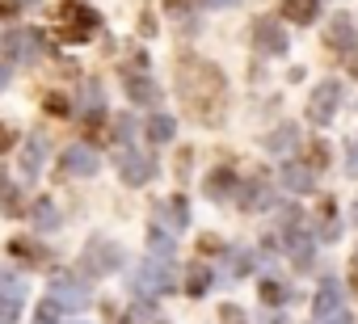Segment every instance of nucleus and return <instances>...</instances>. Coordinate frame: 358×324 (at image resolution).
I'll list each match as a JSON object with an SVG mask.
<instances>
[{
    "label": "nucleus",
    "mask_w": 358,
    "mask_h": 324,
    "mask_svg": "<svg viewBox=\"0 0 358 324\" xmlns=\"http://www.w3.org/2000/svg\"><path fill=\"white\" fill-rule=\"evenodd\" d=\"M13 147V131L9 126H0V152H9Z\"/></svg>",
    "instance_id": "38"
},
{
    "label": "nucleus",
    "mask_w": 358,
    "mask_h": 324,
    "mask_svg": "<svg viewBox=\"0 0 358 324\" xmlns=\"http://www.w3.org/2000/svg\"><path fill=\"white\" fill-rule=\"evenodd\" d=\"M345 169L358 173V139H354V147H350V156H345Z\"/></svg>",
    "instance_id": "37"
},
{
    "label": "nucleus",
    "mask_w": 358,
    "mask_h": 324,
    "mask_svg": "<svg viewBox=\"0 0 358 324\" xmlns=\"http://www.w3.org/2000/svg\"><path fill=\"white\" fill-rule=\"evenodd\" d=\"M320 324H350V311H333V316H324Z\"/></svg>",
    "instance_id": "39"
},
{
    "label": "nucleus",
    "mask_w": 358,
    "mask_h": 324,
    "mask_svg": "<svg viewBox=\"0 0 358 324\" xmlns=\"http://www.w3.org/2000/svg\"><path fill=\"white\" fill-rule=\"evenodd\" d=\"M287 249H291L295 265H312V240H308L299 228H287Z\"/></svg>",
    "instance_id": "17"
},
{
    "label": "nucleus",
    "mask_w": 358,
    "mask_h": 324,
    "mask_svg": "<svg viewBox=\"0 0 358 324\" xmlns=\"http://www.w3.org/2000/svg\"><path fill=\"white\" fill-rule=\"evenodd\" d=\"M207 194H211V198H228V194H236V177H232L228 169H215V173L207 177Z\"/></svg>",
    "instance_id": "18"
},
{
    "label": "nucleus",
    "mask_w": 358,
    "mask_h": 324,
    "mask_svg": "<svg viewBox=\"0 0 358 324\" xmlns=\"http://www.w3.org/2000/svg\"><path fill=\"white\" fill-rule=\"evenodd\" d=\"M85 105H93V110L101 105V89H97L93 80H89V89H85Z\"/></svg>",
    "instance_id": "34"
},
{
    "label": "nucleus",
    "mask_w": 358,
    "mask_h": 324,
    "mask_svg": "<svg viewBox=\"0 0 358 324\" xmlns=\"http://www.w3.org/2000/svg\"><path fill=\"white\" fill-rule=\"evenodd\" d=\"M118 135H122V139H131V135H135V122H131V118H122V122H118Z\"/></svg>",
    "instance_id": "40"
},
{
    "label": "nucleus",
    "mask_w": 358,
    "mask_h": 324,
    "mask_svg": "<svg viewBox=\"0 0 358 324\" xmlns=\"http://www.w3.org/2000/svg\"><path fill=\"white\" fill-rule=\"evenodd\" d=\"M9 253H13L17 261H26V265H47V249H38V244H30V240H13Z\"/></svg>",
    "instance_id": "19"
},
{
    "label": "nucleus",
    "mask_w": 358,
    "mask_h": 324,
    "mask_svg": "<svg viewBox=\"0 0 358 324\" xmlns=\"http://www.w3.org/2000/svg\"><path fill=\"white\" fill-rule=\"evenodd\" d=\"M127 324H164V316L156 311V307H148V303H139L135 311H131V320Z\"/></svg>",
    "instance_id": "28"
},
{
    "label": "nucleus",
    "mask_w": 358,
    "mask_h": 324,
    "mask_svg": "<svg viewBox=\"0 0 358 324\" xmlns=\"http://www.w3.org/2000/svg\"><path fill=\"white\" fill-rule=\"evenodd\" d=\"M64 169H68V173H76V177L97 173V152H93L89 143H72V147L64 152Z\"/></svg>",
    "instance_id": "11"
},
{
    "label": "nucleus",
    "mask_w": 358,
    "mask_h": 324,
    "mask_svg": "<svg viewBox=\"0 0 358 324\" xmlns=\"http://www.w3.org/2000/svg\"><path fill=\"white\" fill-rule=\"evenodd\" d=\"M354 43H358L354 22H350L345 13L329 17V26H324V47H329V51H337V55H350V51H354Z\"/></svg>",
    "instance_id": "7"
},
{
    "label": "nucleus",
    "mask_w": 358,
    "mask_h": 324,
    "mask_svg": "<svg viewBox=\"0 0 358 324\" xmlns=\"http://www.w3.org/2000/svg\"><path fill=\"white\" fill-rule=\"evenodd\" d=\"M333 311H341V286H337V282H324V286L316 290V316L324 320V316H333Z\"/></svg>",
    "instance_id": "16"
},
{
    "label": "nucleus",
    "mask_w": 358,
    "mask_h": 324,
    "mask_svg": "<svg viewBox=\"0 0 358 324\" xmlns=\"http://www.w3.org/2000/svg\"><path fill=\"white\" fill-rule=\"evenodd\" d=\"M97 30V13L89 9V5H76V0H68V5L59 9V38L64 43H85L89 34Z\"/></svg>",
    "instance_id": "2"
},
{
    "label": "nucleus",
    "mask_w": 358,
    "mask_h": 324,
    "mask_svg": "<svg viewBox=\"0 0 358 324\" xmlns=\"http://www.w3.org/2000/svg\"><path fill=\"white\" fill-rule=\"evenodd\" d=\"M118 173L127 186H148V177L156 173V160L148 152H135V147H122L118 152Z\"/></svg>",
    "instance_id": "5"
},
{
    "label": "nucleus",
    "mask_w": 358,
    "mask_h": 324,
    "mask_svg": "<svg viewBox=\"0 0 358 324\" xmlns=\"http://www.w3.org/2000/svg\"><path fill=\"white\" fill-rule=\"evenodd\" d=\"M43 160H47V143H43V135H30L26 147H22V173H26V177H38Z\"/></svg>",
    "instance_id": "12"
},
{
    "label": "nucleus",
    "mask_w": 358,
    "mask_h": 324,
    "mask_svg": "<svg viewBox=\"0 0 358 324\" xmlns=\"http://www.w3.org/2000/svg\"><path fill=\"white\" fill-rule=\"evenodd\" d=\"M152 257H156V261H169V257H173V236L160 232V228H152Z\"/></svg>",
    "instance_id": "25"
},
{
    "label": "nucleus",
    "mask_w": 358,
    "mask_h": 324,
    "mask_svg": "<svg viewBox=\"0 0 358 324\" xmlns=\"http://www.w3.org/2000/svg\"><path fill=\"white\" fill-rule=\"evenodd\" d=\"M295 143H299V131H295V126H278V131L270 135V147H274V152H287V147H295Z\"/></svg>",
    "instance_id": "26"
},
{
    "label": "nucleus",
    "mask_w": 358,
    "mask_h": 324,
    "mask_svg": "<svg viewBox=\"0 0 358 324\" xmlns=\"http://www.w3.org/2000/svg\"><path fill=\"white\" fill-rule=\"evenodd\" d=\"M220 320H224V324H245V311H241V307H232V303H228V307H224V311H220Z\"/></svg>",
    "instance_id": "33"
},
{
    "label": "nucleus",
    "mask_w": 358,
    "mask_h": 324,
    "mask_svg": "<svg viewBox=\"0 0 358 324\" xmlns=\"http://www.w3.org/2000/svg\"><path fill=\"white\" fill-rule=\"evenodd\" d=\"M127 93H131L135 101H143V105L156 101V84H152L148 76H131V80H127Z\"/></svg>",
    "instance_id": "21"
},
{
    "label": "nucleus",
    "mask_w": 358,
    "mask_h": 324,
    "mask_svg": "<svg viewBox=\"0 0 358 324\" xmlns=\"http://www.w3.org/2000/svg\"><path fill=\"white\" fill-rule=\"evenodd\" d=\"M337 101H341V84H337V80H324V84L312 93V101H308V118H312V122H329V118L337 114Z\"/></svg>",
    "instance_id": "9"
},
{
    "label": "nucleus",
    "mask_w": 358,
    "mask_h": 324,
    "mask_svg": "<svg viewBox=\"0 0 358 324\" xmlns=\"http://www.w3.org/2000/svg\"><path fill=\"white\" fill-rule=\"evenodd\" d=\"M211 286V270L207 265H190V274H186V290L190 295H203Z\"/></svg>",
    "instance_id": "24"
},
{
    "label": "nucleus",
    "mask_w": 358,
    "mask_h": 324,
    "mask_svg": "<svg viewBox=\"0 0 358 324\" xmlns=\"http://www.w3.org/2000/svg\"><path fill=\"white\" fill-rule=\"evenodd\" d=\"M156 219H160V232H177V228L186 223V202H182V198L160 202V207H156Z\"/></svg>",
    "instance_id": "14"
},
{
    "label": "nucleus",
    "mask_w": 358,
    "mask_h": 324,
    "mask_svg": "<svg viewBox=\"0 0 358 324\" xmlns=\"http://www.w3.org/2000/svg\"><path fill=\"white\" fill-rule=\"evenodd\" d=\"M354 223H358V202H354Z\"/></svg>",
    "instance_id": "44"
},
{
    "label": "nucleus",
    "mask_w": 358,
    "mask_h": 324,
    "mask_svg": "<svg viewBox=\"0 0 358 324\" xmlns=\"http://www.w3.org/2000/svg\"><path fill=\"white\" fill-rule=\"evenodd\" d=\"M59 316H64V307H59L55 299H43V303H38V320H34V324H55Z\"/></svg>",
    "instance_id": "29"
},
{
    "label": "nucleus",
    "mask_w": 358,
    "mask_h": 324,
    "mask_svg": "<svg viewBox=\"0 0 358 324\" xmlns=\"http://www.w3.org/2000/svg\"><path fill=\"white\" fill-rule=\"evenodd\" d=\"M287 295H291V290H287L282 282H262V299H266V303H282Z\"/></svg>",
    "instance_id": "31"
},
{
    "label": "nucleus",
    "mask_w": 358,
    "mask_h": 324,
    "mask_svg": "<svg viewBox=\"0 0 358 324\" xmlns=\"http://www.w3.org/2000/svg\"><path fill=\"white\" fill-rule=\"evenodd\" d=\"M316 13H320V0H287V5H282V17H291L299 26L316 22Z\"/></svg>",
    "instance_id": "15"
},
{
    "label": "nucleus",
    "mask_w": 358,
    "mask_h": 324,
    "mask_svg": "<svg viewBox=\"0 0 358 324\" xmlns=\"http://www.w3.org/2000/svg\"><path fill=\"white\" fill-rule=\"evenodd\" d=\"M34 228H43V232L59 228V211H55V202H47V198L34 202Z\"/></svg>",
    "instance_id": "20"
},
{
    "label": "nucleus",
    "mask_w": 358,
    "mask_h": 324,
    "mask_svg": "<svg viewBox=\"0 0 358 324\" xmlns=\"http://www.w3.org/2000/svg\"><path fill=\"white\" fill-rule=\"evenodd\" d=\"M0 207H5V211H17V194H13V186H9L5 177H0Z\"/></svg>",
    "instance_id": "32"
},
{
    "label": "nucleus",
    "mask_w": 358,
    "mask_h": 324,
    "mask_svg": "<svg viewBox=\"0 0 358 324\" xmlns=\"http://www.w3.org/2000/svg\"><path fill=\"white\" fill-rule=\"evenodd\" d=\"M26 5H30V0H26Z\"/></svg>",
    "instance_id": "45"
},
{
    "label": "nucleus",
    "mask_w": 358,
    "mask_h": 324,
    "mask_svg": "<svg viewBox=\"0 0 358 324\" xmlns=\"http://www.w3.org/2000/svg\"><path fill=\"white\" fill-rule=\"evenodd\" d=\"M173 265L169 261H156V257H148L139 270H135V278H131V286H135V295H164V290H173Z\"/></svg>",
    "instance_id": "3"
},
{
    "label": "nucleus",
    "mask_w": 358,
    "mask_h": 324,
    "mask_svg": "<svg viewBox=\"0 0 358 324\" xmlns=\"http://www.w3.org/2000/svg\"><path fill=\"white\" fill-rule=\"evenodd\" d=\"M118 265H122V249H118V244H110V240H97V244H89V249H85V257H80V270H85L89 278L114 274Z\"/></svg>",
    "instance_id": "4"
},
{
    "label": "nucleus",
    "mask_w": 358,
    "mask_h": 324,
    "mask_svg": "<svg viewBox=\"0 0 358 324\" xmlns=\"http://www.w3.org/2000/svg\"><path fill=\"white\" fill-rule=\"evenodd\" d=\"M173 131H177V122H173L169 114H156V118L148 122V135H152V143H169V139H173Z\"/></svg>",
    "instance_id": "22"
},
{
    "label": "nucleus",
    "mask_w": 358,
    "mask_h": 324,
    "mask_svg": "<svg viewBox=\"0 0 358 324\" xmlns=\"http://www.w3.org/2000/svg\"><path fill=\"white\" fill-rule=\"evenodd\" d=\"M22 316V299L17 295H0V324H13Z\"/></svg>",
    "instance_id": "27"
},
{
    "label": "nucleus",
    "mask_w": 358,
    "mask_h": 324,
    "mask_svg": "<svg viewBox=\"0 0 358 324\" xmlns=\"http://www.w3.org/2000/svg\"><path fill=\"white\" fill-rule=\"evenodd\" d=\"M350 278H354V290H358V257H354V270H350Z\"/></svg>",
    "instance_id": "41"
},
{
    "label": "nucleus",
    "mask_w": 358,
    "mask_h": 324,
    "mask_svg": "<svg viewBox=\"0 0 358 324\" xmlns=\"http://www.w3.org/2000/svg\"><path fill=\"white\" fill-rule=\"evenodd\" d=\"M38 47H43V38H38L34 30H13V34L5 38V51H9V59H17V64L38 59Z\"/></svg>",
    "instance_id": "10"
},
{
    "label": "nucleus",
    "mask_w": 358,
    "mask_h": 324,
    "mask_svg": "<svg viewBox=\"0 0 358 324\" xmlns=\"http://www.w3.org/2000/svg\"><path fill=\"white\" fill-rule=\"evenodd\" d=\"M182 97L199 114V122H220L224 118V76L211 64H182Z\"/></svg>",
    "instance_id": "1"
},
{
    "label": "nucleus",
    "mask_w": 358,
    "mask_h": 324,
    "mask_svg": "<svg viewBox=\"0 0 358 324\" xmlns=\"http://www.w3.org/2000/svg\"><path fill=\"white\" fill-rule=\"evenodd\" d=\"M241 198H245V207H266V202H270V186L257 177V182H249V186L241 190Z\"/></svg>",
    "instance_id": "23"
},
{
    "label": "nucleus",
    "mask_w": 358,
    "mask_h": 324,
    "mask_svg": "<svg viewBox=\"0 0 358 324\" xmlns=\"http://www.w3.org/2000/svg\"><path fill=\"white\" fill-rule=\"evenodd\" d=\"M253 47H257L262 55H282V51H287V30H282V22L257 17V26H253Z\"/></svg>",
    "instance_id": "6"
},
{
    "label": "nucleus",
    "mask_w": 358,
    "mask_h": 324,
    "mask_svg": "<svg viewBox=\"0 0 358 324\" xmlns=\"http://www.w3.org/2000/svg\"><path fill=\"white\" fill-rule=\"evenodd\" d=\"M51 299H55L64 311H80V307H89L93 290H89L85 282H76V278H55V286H51Z\"/></svg>",
    "instance_id": "8"
},
{
    "label": "nucleus",
    "mask_w": 358,
    "mask_h": 324,
    "mask_svg": "<svg viewBox=\"0 0 358 324\" xmlns=\"http://www.w3.org/2000/svg\"><path fill=\"white\" fill-rule=\"evenodd\" d=\"M9 84V68H0V89H5Z\"/></svg>",
    "instance_id": "42"
},
{
    "label": "nucleus",
    "mask_w": 358,
    "mask_h": 324,
    "mask_svg": "<svg viewBox=\"0 0 358 324\" xmlns=\"http://www.w3.org/2000/svg\"><path fill=\"white\" fill-rule=\"evenodd\" d=\"M211 5H220V9H224V5H241V0H211Z\"/></svg>",
    "instance_id": "43"
},
{
    "label": "nucleus",
    "mask_w": 358,
    "mask_h": 324,
    "mask_svg": "<svg viewBox=\"0 0 358 324\" xmlns=\"http://www.w3.org/2000/svg\"><path fill=\"white\" fill-rule=\"evenodd\" d=\"M282 186L295 190V194H308L312 190V169L299 165V160H287V165H282Z\"/></svg>",
    "instance_id": "13"
},
{
    "label": "nucleus",
    "mask_w": 358,
    "mask_h": 324,
    "mask_svg": "<svg viewBox=\"0 0 358 324\" xmlns=\"http://www.w3.org/2000/svg\"><path fill=\"white\" fill-rule=\"evenodd\" d=\"M249 261H253V257H249L245 249H236V257H232V270H236V274H245V270H249Z\"/></svg>",
    "instance_id": "35"
},
{
    "label": "nucleus",
    "mask_w": 358,
    "mask_h": 324,
    "mask_svg": "<svg viewBox=\"0 0 358 324\" xmlns=\"http://www.w3.org/2000/svg\"><path fill=\"white\" fill-rule=\"evenodd\" d=\"M0 295H17V299H26V286H22L9 270H0Z\"/></svg>",
    "instance_id": "30"
},
{
    "label": "nucleus",
    "mask_w": 358,
    "mask_h": 324,
    "mask_svg": "<svg viewBox=\"0 0 358 324\" xmlns=\"http://www.w3.org/2000/svg\"><path fill=\"white\" fill-rule=\"evenodd\" d=\"M329 215H333V211L324 207V219H329ZM320 236H324V240H333V236H337V223H320Z\"/></svg>",
    "instance_id": "36"
}]
</instances>
